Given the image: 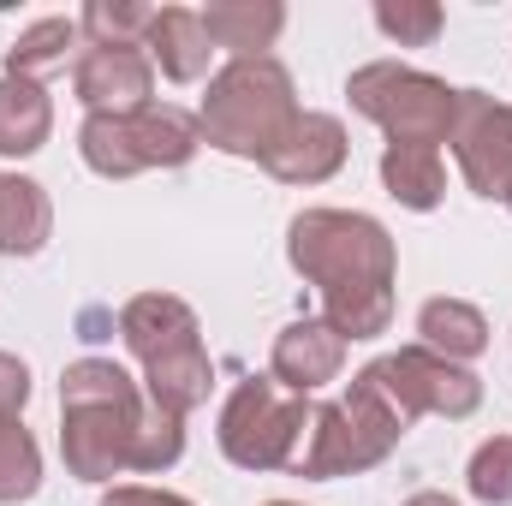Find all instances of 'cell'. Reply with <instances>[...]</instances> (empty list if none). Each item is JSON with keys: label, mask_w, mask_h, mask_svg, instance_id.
I'll list each match as a JSON object with an SVG mask.
<instances>
[{"label": "cell", "mask_w": 512, "mask_h": 506, "mask_svg": "<svg viewBox=\"0 0 512 506\" xmlns=\"http://www.w3.org/2000/svg\"><path fill=\"white\" fill-rule=\"evenodd\" d=\"M185 453V417L137 393L114 358H78L60 376V459L78 483H114L126 471H173Z\"/></svg>", "instance_id": "1"}, {"label": "cell", "mask_w": 512, "mask_h": 506, "mask_svg": "<svg viewBox=\"0 0 512 506\" xmlns=\"http://www.w3.org/2000/svg\"><path fill=\"white\" fill-rule=\"evenodd\" d=\"M286 262L322 292V322L352 346L393 328L399 251L376 215L358 209H304L286 227Z\"/></svg>", "instance_id": "2"}, {"label": "cell", "mask_w": 512, "mask_h": 506, "mask_svg": "<svg viewBox=\"0 0 512 506\" xmlns=\"http://www.w3.org/2000/svg\"><path fill=\"white\" fill-rule=\"evenodd\" d=\"M120 340L143 370V387L161 411L173 417H191L203 399H209V381L215 364L203 352V328H197V310L173 292H137L126 310H120Z\"/></svg>", "instance_id": "3"}, {"label": "cell", "mask_w": 512, "mask_h": 506, "mask_svg": "<svg viewBox=\"0 0 512 506\" xmlns=\"http://www.w3.org/2000/svg\"><path fill=\"white\" fill-rule=\"evenodd\" d=\"M304 108H298V90H292V72L262 54V60H233L209 78V96H203V143L221 149V155H239V161H256L292 131Z\"/></svg>", "instance_id": "4"}, {"label": "cell", "mask_w": 512, "mask_h": 506, "mask_svg": "<svg viewBox=\"0 0 512 506\" xmlns=\"http://www.w3.org/2000/svg\"><path fill=\"white\" fill-rule=\"evenodd\" d=\"M399 441H405V423L387 411L364 381L352 376V393H346V399L310 405V429H304V447H298V459H292V477L334 483V477L376 471Z\"/></svg>", "instance_id": "5"}, {"label": "cell", "mask_w": 512, "mask_h": 506, "mask_svg": "<svg viewBox=\"0 0 512 506\" xmlns=\"http://www.w3.org/2000/svg\"><path fill=\"white\" fill-rule=\"evenodd\" d=\"M197 149H203L197 114H185L173 102L143 108V114H90L78 131V155L102 179H137L155 167H185Z\"/></svg>", "instance_id": "6"}, {"label": "cell", "mask_w": 512, "mask_h": 506, "mask_svg": "<svg viewBox=\"0 0 512 506\" xmlns=\"http://www.w3.org/2000/svg\"><path fill=\"white\" fill-rule=\"evenodd\" d=\"M352 108L387 131V143H447L453 137V114H459V90L435 72L399 66V60H370L346 78Z\"/></svg>", "instance_id": "7"}, {"label": "cell", "mask_w": 512, "mask_h": 506, "mask_svg": "<svg viewBox=\"0 0 512 506\" xmlns=\"http://www.w3.org/2000/svg\"><path fill=\"white\" fill-rule=\"evenodd\" d=\"M304 429H310V399L286 393L274 376H251L227 393L215 441L239 471H292Z\"/></svg>", "instance_id": "8"}, {"label": "cell", "mask_w": 512, "mask_h": 506, "mask_svg": "<svg viewBox=\"0 0 512 506\" xmlns=\"http://www.w3.org/2000/svg\"><path fill=\"white\" fill-rule=\"evenodd\" d=\"M358 381L382 399L405 429L417 417H471L483 405V381L471 376L465 364L435 358L429 346H399V352H387L376 364H364Z\"/></svg>", "instance_id": "9"}, {"label": "cell", "mask_w": 512, "mask_h": 506, "mask_svg": "<svg viewBox=\"0 0 512 506\" xmlns=\"http://www.w3.org/2000/svg\"><path fill=\"white\" fill-rule=\"evenodd\" d=\"M453 155L465 185L483 203H507L512 209V108L483 96V90H459V114H453Z\"/></svg>", "instance_id": "10"}, {"label": "cell", "mask_w": 512, "mask_h": 506, "mask_svg": "<svg viewBox=\"0 0 512 506\" xmlns=\"http://www.w3.org/2000/svg\"><path fill=\"white\" fill-rule=\"evenodd\" d=\"M72 90L90 114H143L155 108V66L143 48H84Z\"/></svg>", "instance_id": "11"}, {"label": "cell", "mask_w": 512, "mask_h": 506, "mask_svg": "<svg viewBox=\"0 0 512 506\" xmlns=\"http://www.w3.org/2000/svg\"><path fill=\"white\" fill-rule=\"evenodd\" d=\"M340 370H346V340H340V334H334L322 316H298V322H286V328L274 334L268 376L280 381L286 393L310 399L316 387L340 381Z\"/></svg>", "instance_id": "12"}, {"label": "cell", "mask_w": 512, "mask_h": 506, "mask_svg": "<svg viewBox=\"0 0 512 506\" xmlns=\"http://www.w3.org/2000/svg\"><path fill=\"white\" fill-rule=\"evenodd\" d=\"M262 167L280 179V185H322L346 167V126L334 114H298L292 131L262 155Z\"/></svg>", "instance_id": "13"}, {"label": "cell", "mask_w": 512, "mask_h": 506, "mask_svg": "<svg viewBox=\"0 0 512 506\" xmlns=\"http://www.w3.org/2000/svg\"><path fill=\"white\" fill-rule=\"evenodd\" d=\"M143 54H149V66H161V78L197 84L209 72V54H215V42L203 30V12H191V6H155Z\"/></svg>", "instance_id": "14"}, {"label": "cell", "mask_w": 512, "mask_h": 506, "mask_svg": "<svg viewBox=\"0 0 512 506\" xmlns=\"http://www.w3.org/2000/svg\"><path fill=\"white\" fill-rule=\"evenodd\" d=\"M203 30L233 60H262L274 48V36L286 30V6L280 0H209L203 6Z\"/></svg>", "instance_id": "15"}, {"label": "cell", "mask_w": 512, "mask_h": 506, "mask_svg": "<svg viewBox=\"0 0 512 506\" xmlns=\"http://www.w3.org/2000/svg\"><path fill=\"white\" fill-rule=\"evenodd\" d=\"M54 131V102L36 78H12L0 72V155L6 161H24L48 143Z\"/></svg>", "instance_id": "16"}, {"label": "cell", "mask_w": 512, "mask_h": 506, "mask_svg": "<svg viewBox=\"0 0 512 506\" xmlns=\"http://www.w3.org/2000/svg\"><path fill=\"white\" fill-rule=\"evenodd\" d=\"M417 334L447 364H471V358L489 352V316L477 304H465V298H429L417 310Z\"/></svg>", "instance_id": "17"}, {"label": "cell", "mask_w": 512, "mask_h": 506, "mask_svg": "<svg viewBox=\"0 0 512 506\" xmlns=\"http://www.w3.org/2000/svg\"><path fill=\"white\" fill-rule=\"evenodd\" d=\"M382 185L399 209H417V215L441 209V197H447L441 149H429V143H387L382 149Z\"/></svg>", "instance_id": "18"}, {"label": "cell", "mask_w": 512, "mask_h": 506, "mask_svg": "<svg viewBox=\"0 0 512 506\" xmlns=\"http://www.w3.org/2000/svg\"><path fill=\"white\" fill-rule=\"evenodd\" d=\"M54 233V203L36 179L0 173V251L6 256H36Z\"/></svg>", "instance_id": "19"}, {"label": "cell", "mask_w": 512, "mask_h": 506, "mask_svg": "<svg viewBox=\"0 0 512 506\" xmlns=\"http://www.w3.org/2000/svg\"><path fill=\"white\" fill-rule=\"evenodd\" d=\"M78 18H36L12 48H6V72L12 78H42L54 66H66V48H78Z\"/></svg>", "instance_id": "20"}, {"label": "cell", "mask_w": 512, "mask_h": 506, "mask_svg": "<svg viewBox=\"0 0 512 506\" xmlns=\"http://www.w3.org/2000/svg\"><path fill=\"white\" fill-rule=\"evenodd\" d=\"M149 18H155V6H143V0H90L78 12V30L90 36V48H143Z\"/></svg>", "instance_id": "21"}, {"label": "cell", "mask_w": 512, "mask_h": 506, "mask_svg": "<svg viewBox=\"0 0 512 506\" xmlns=\"http://www.w3.org/2000/svg\"><path fill=\"white\" fill-rule=\"evenodd\" d=\"M36 489H42V447L18 417H6L0 423V506L30 501Z\"/></svg>", "instance_id": "22"}, {"label": "cell", "mask_w": 512, "mask_h": 506, "mask_svg": "<svg viewBox=\"0 0 512 506\" xmlns=\"http://www.w3.org/2000/svg\"><path fill=\"white\" fill-rule=\"evenodd\" d=\"M447 12L435 0H376V30L399 48H429L441 36Z\"/></svg>", "instance_id": "23"}, {"label": "cell", "mask_w": 512, "mask_h": 506, "mask_svg": "<svg viewBox=\"0 0 512 506\" xmlns=\"http://www.w3.org/2000/svg\"><path fill=\"white\" fill-rule=\"evenodd\" d=\"M465 489L483 506H512V435H495L471 453V471H465Z\"/></svg>", "instance_id": "24"}, {"label": "cell", "mask_w": 512, "mask_h": 506, "mask_svg": "<svg viewBox=\"0 0 512 506\" xmlns=\"http://www.w3.org/2000/svg\"><path fill=\"white\" fill-rule=\"evenodd\" d=\"M24 399H30V370H24L12 352H0V423H6V417H18V411H24Z\"/></svg>", "instance_id": "25"}, {"label": "cell", "mask_w": 512, "mask_h": 506, "mask_svg": "<svg viewBox=\"0 0 512 506\" xmlns=\"http://www.w3.org/2000/svg\"><path fill=\"white\" fill-rule=\"evenodd\" d=\"M102 506H197L185 501V495H167V489H143V483H120V489H108Z\"/></svg>", "instance_id": "26"}, {"label": "cell", "mask_w": 512, "mask_h": 506, "mask_svg": "<svg viewBox=\"0 0 512 506\" xmlns=\"http://www.w3.org/2000/svg\"><path fill=\"white\" fill-rule=\"evenodd\" d=\"M405 506H459L453 495H435V489H423V495H411Z\"/></svg>", "instance_id": "27"}, {"label": "cell", "mask_w": 512, "mask_h": 506, "mask_svg": "<svg viewBox=\"0 0 512 506\" xmlns=\"http://www.w3.org/2000/svg\"><path fill=\"white\" fill-rule=\"evenodd\" d=\"M262 506H298V501H262Z\"/></svg>", "instance_id": "28"}]
</instances>
